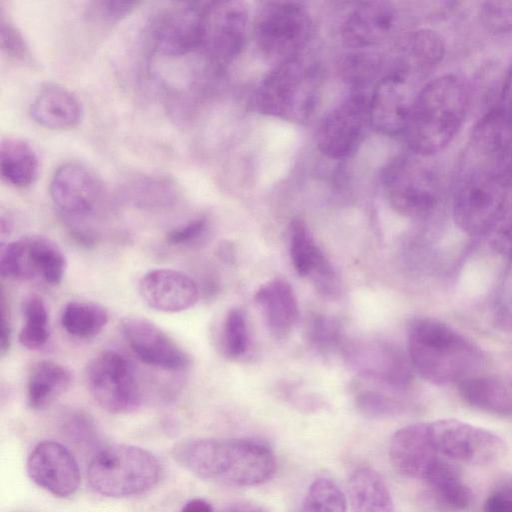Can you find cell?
<instances>
[{
	"label": "cell",
	"instance_id": "10",
	"mask_svg": "<svg viewBox=\"0 0 512 512\" xmlns=\"http://www.w3.org/2000/svg\"><path fill=\"white\" fill-rule=\"evenodd\" d=\"M440 456L469 465H490L505 457L508 447L498 434L458 419L429 423Z\"/></svg>",
	"mask_w": 512,
	"mask_h": 512
},
{
	"label": "cell",
	"instance_id": "25",
	"mask_svg": "<svg viewBox=\"0 0 512 512\" xmlns=\"http://www.w3.org/2000/svg\"><path fill=\"white\" fill-rule=\"evenodd\" d=\"M30 114L42 127L65 130L79 124L82 109L79 100L71 91L58 84H47L33 100Z\"/></svg>",
	"mask_w": 512,
	"mask_h": 512
},
{
	"label": "cell",
	"instance_id": "13",
	"mask_svg": "<svg viewBox=\"0 0 512 512\" xmlns=\"http://www.w3.org/2000/svg\"><path fill=\"white\" fill-rule=\"evenodd\" d=\"M370 122L369 101L361 91H354L321 121L316 143L328 158L342 159L352 154Z\"/></svg>",
	"mask_w": 512,
	"mask_h": 512
},
{
	"label": "cell",
	"instance_id": "31",
	"mask_svg": "<svg viewBox=\"0 0 512 512\" xmlns=\"http://www.w3.org/2000/svg\"><path fill=\"white\" fill-rule=\"evenodd\" d=\"M2 178L16 188H25L35 179L38 158L32 146L19 138H5L0 144Z\"/></svg>",
	"mask_w": 512,
	"mask_h": 512
},
{
	"label": "cell",
	"instance_id": "35",
	"mask_svg": "<svg viewBox=\"0 0 512 512\" xmlns=\"http://www.w3.org/2000/svg\"><path fill=\"white\" fill-rule=\"evenodd\" d=\"M300 512H346V498L333 481L318 478L309 486Z\"/></svg>",
	"mask_w": 512,
	"mask_h": 512
},
{
	"label": "cell",
	"instance_id": "44",
	"mask_svg": "<svg viewBox=\"0 0 512 512\" xmlns=\"http://www.w3.org/2000/svg\"><path fill=\"white\" fill-rule=\"evenodd\" d=\"M496 315L503 325L512 326V257L496 300Z\"/></svg>",
	"mask_w": 512,
	"mask_h": 512
},
{
	"label": "cell",
	"instance_id": "18",
	"mask_svg": "<svg viewBox=\"0 0 512 512\" xmlns=\"http://www.w3.org/2000/svg\"><path fill=\"white\" fill-rule=\"evenodd\" d=\"M414 84L390 72L375 86L369 101L370 123L388 136L404 133L417 93Z\"/></svg>",
	"mask_w": 512,
	"mask_h": 512
},
{
	"label": "cell",
	"instance_id": "37",
	"mask_svg": "<svg viewBox=\"0 0 512 512\" xmlns=\"http://www.w3.org/2000/svg\"><path fill=\"white\" fill-rule=\"evenodd\" d=\"M0 45L13 59L26 65H34L33 56L24 37L9 17L5 16L3 8L0 12Z\"/></svg>",
	"mask_w": 512,
	"mask_h": 512
},
{
	"label": "cell",
	"instance_id": "21",
	"mask_svg": "<svg viewBox=\"0 0 512 512\" xmlns=\"http://www.w3.org/2000/svg\"><path fill=\"white\" fill-rule=\"evenodd\" d=\"M347 352L352 365L366 376L397 388H405L412 381L414 369L409 356L397 347L372 342L352 346Z\"/></svg>",
	"mask_w": 512,
	"mask_h": 512
},
{
	"label": "cell",
	"instance_id": "16",
	"mask_svg": "<svg viewBox=\"0 0 512 512\" xmlns=\"http://www.w3.org/2000/svg\"><path fill=\"white\" fill-rule=\"evenodd\" d=\"M121 329L131 350L142 362L169 371L189 366V355L152 321L127 316L121 322Z\"/></svg>",
	"mask_w": 512,
	"mask_h": 512
},
{
	"label": "cell",
	"instance_id": "19",
	"mask_svg": "<svg viewBox=\"0 0 512 512\" xmlns=\"http://www.w3.org/2000/svg\"><path fill=\"white\" fill-rule=\"evenodd\" d=\"M138 290L146 305L164 313L185 311L199 298L197 284L191 277L168 268L153 269L144 274Z\"/></svg>",
	"mask_w": 512,
	"mask_h": 512
},
{
	"label": "cell",
	"instance_id": "49",
	"mask_svg": "<svg viewBox=\"0 0 512 512\" xmlns=\"http://www.w3.org/2000/svg\"><path fill=\"white\" fill-rule=\"evenodd\" d=\"M221 512H265L259 506L248 502H236L225 507Z\"/></svg>",
	"mask_w": 512,
	"mask_h": 512
},
{
	"label": "cell",
	"instance_id": "24",
	"mask_svg": "<svg viewBox=\"0 0 512 512\" xmlns=\"http://www.w3.org/2000/svg\"><path fill=\"white\" fill-rule=\"evenodd\" d=\"M396 19L394 6L385 1L361 3L342 26V38L352 47L366 48L384 41Z\"/></svg>",
	"mask_w": 512,
	"mask_h": 512
},
{
	"label": "cell",
	"instance_id": "51",
	"mask_svg": "<svg viewBox=\"0 0 512 512\" xmlns=\"http://www.w3.org/2000/svg\"><path fill=\"white\" fill-rule=\"evenodd\" d=\"M219 254L225 261H232L233 259V252L231 248L228 247V245H224L219 249Z\"/></svg>",
	"mask_w": 512,
	"mask_h": 512
},
{
	"label": "cell",
	"instance_id": "46",
	"mask_svg": "<svg viewBox=\"0 0 512 512\" xmlns=\"http://www.w3.org/2000/svg\"><path fill=\"white\" fill-rule=\"evenodd\" d=\"M311 335L313 341L321 346L328 347L337 340L338 329L336 324L327 318H317L312 325Z\"/></svg>",
	"mask_w": 512,
	"mask_h": 512
},
{
	"label": "cell",
	"instance_id": "33",
	"mask_svg": "<svg viewBox=\"0 0 512 512\" xmlns=\"http://www.w3.org/2000/svg\"><path fill=\"white\" fill-rule=\"evenodd\" d=\"M124 195L138 207L153 209L172 204L177 191L174 183L166 177L143 175L125 184Z\"/></svg>",
	"mask_w": 512,
	"mask_h": 512
},
{
	"label": "cell",
	"instance_id": "39",
	"mask_svg": "<svg viewBox=\"0 0 512 512\" xmlns=\"http://www.w3.org/2000/svg\"><path fill=\"white\" fill-rule=\"evenodd\" d=\"M479 18L487 31L503 34L512 30V2L488 1L481 4Z\"/></svg>",
	"mask_w": 512,
	"mask_h": 512
},
{
	"label": "cell",
	"instance_id": "20",
	"mask_svg": "<svg viewBox=\"0 0 512 512\" xmlns=\"http://www.w3.org/2000/svg\"><path fill=\"white\" fill-rule=\"evenodd\" d=\"M389 457L394 469L410 479H424L440 457L434 445L429 423L407 425L393 435Z\"/></svg>",
	"mask_w": 512,
	"mask_h": 512
},
{
	"label": "cell",
	"instance_id": "6",
	"mask_svg": "<svg viewBox=\"0 0 512 512\" xmlns=\"http://www.w3.org/2000/svg\"><path fill=\"white\" fill-rule=\"evenodd\" d=\"M162 475L161 462L154 454L127 444L100 449L92 457L87 470L92 489L111 498L145 493L160 482Z\"/></svg>",
	"mask_w": 512,
	"mask_h": 512
},
{
	"label": "cell",
	"instance_id": "1",
	"mask_svg": "<svg viewBox=\"0 0 512 512\" xmlns=\"http://www.w3.org/2000/svg\"><path fill=\"white\" fill-rule=\"evenodd\" d=\"M172 455L194 475L213 482L256 486L275 473L276 459L264 443L248 438H198L177 443Z\"/></svg>",
	"mask_w": 512,
	"mask_h": 512
},
{
	"label": "cell",
	"instance_id": "36",
	"mask_svg": "<svg viewBox=\"0 0 512 512\" xmlns=\"http://www.w3.org/2000/svg\"><path fill=\"white\" fill-rule=\"evenodd\" d=\"M249 338L244 312L233 308L227 313L223 326V347L231 358L242 356L248 348Z\"/></svg>",
	"mask_w": 512,
	"mask_h": 512
},
{
	"label": "cell",
	"instance_id": "8",
	"mask_svg": "<svg viewBox=\"0 0 512 512\" xmlns=\"http://www.w3.org/2000/svg\"><path fill=\"white\" fill-rule=\"evenodd\" d=\"M312 19L297 2L265 3L255 20V38L261 51L278 63L301 54L312 33Z\"/></svg>",
	"mask_w": 512,
	"mask_h": 512
},
{
	"label": "cell",
	"instance_id": "40",
	"mask_svg": "<svg viewBox=\"0 0 512 512\" xmlns=\"http://www.w3.org/2000/svg\"><path fill=\"white\" fill-rule=\"evenodd\" d=\"M140 4L138 1H93L88 4L87 17L100 23H116L129 16Z\"/></svg>",
	"mask_w": 512,
	"mask_h": 512
},
{
	"label": "cell",
	"instance_id": "22",
	"mask_svg": "<svg viewBox=\"0 0 512 512\" xmlns=\"http://www.w3.org/2000/svg\"><path fill=\"white\" fill-rule=\"evenodd\" d=\"M290 256L296 272L309 277L320 293L334 297L340 292L334 269L301 219L290 224Z\"/></svg>",
	"mask_w": 512,
	"mask_h": 512
},
{
	"label": "cell",
	"instance_id": "17",
	"mask_svg": "<svg viewBox=\"0 0 512 512\" xmlns=\"http://www.w3.org/2000/svg\"><path fill=\"white\" fill-rule=\"evenodd\" d=\"M50 195L56 206L69 215H85L102 201L104 187L86 165L70 161L60 165L50 181Z\"/></svg>",
	"mask_w": 512,
	"mask_h": 512
},
{
	"label": "cell",
	"instance_id": "43",
	"mask_svg": "<svg viewBox=\"0 0 512 512\" xmlns=\"http://www.w3.org/2000/svg\"><path fill=\"white\" fill-rule=\"evenodd\" d=\"M64 432L69 439L80 445H90L97 438L93 423L82 414L71 415L64 423Z\"/></svg>",
	"mask_w": 512,
	"mask_h": 512
},
{
	"label": "cell",
	"instance_id": "9",
	"mask_svg": "<svg viewBox=\"0 0 512 512\" xmlns=\"http://www.w3.org/2000/svg\"><path fill=\"white\" fill-rule=\"evenodd\" d=\"M86 384L95 402L113 414L136 410L142 392L130 361L116 351L96 356L86 370Z\"/></svg>",
	"mask_w": 512,
	"mask_h": 512
},
{
	"label": "cell",
	"instance_id": "12",
	"mask_svg": "<svg viewBox=\"0 0 512 512\" xmlns=\"http://www.w3.org/2000/svg\"><path fill=\"white\" fill-rule=\"evenodd\" d=\"M209 1L185 2L165 11L153 26L155 49L169 57L203 50Z\"/></svg>",
	"mask_w": 512,
	"mask_h": 512
},
{
	"label": "cell",
	"instance_id": "26",
	"mask_svg": "<svg viewBox=\"0 0 512 512\" xmlns=\"http://www.w3.org/2000/svg\"><path fill=\"white\" fill-rule=\"evenodd\" d=\"M255 301L274 337H286L299 315L298 303L290 284L282 279H273L257 290Z\"/></svg>",
	"mask_w": 512,
	"mask_h": 512
},
{
	"label": "cell",
	"instance_id": "42",
	"mask_svg": "<svg viewBox=\"0 0 512 512\" xmlns=\"http://www.w3.org/2000/svg\"><path fill=\"white\" fill-rule=\"evenodd\" d=\"M483 512H512V476L495 485L485 499Z\"/></svg>",
	"mask_w": 512,
	"mask_h": 512
},
{
	"label": "cell",
	"instance_id": "4",
	"mask_svg": "<svg viewBox=\"0 0 512 512\" xmlns=\"http://www.w3.org/2000/svg\"><path fill=\"white\" fill-rule=\"evenodd\" d=\"M453 191V217L471 236H486L502 215L509 189L496 171V158L468 146Z\"/></svg>",
	"mask_w": 512,
	"mask_h": 512
},
{
	"label": "cell",
	"instance_id": "47",
	"mask_svg": "<svg viewBox=\"0 0 512 512\" xmlns=\"http://www.w3.org/2000/svg\"><path fill=\"white\" fill-rule=\"evenodd\" d=\"M0 315H1V336H0V350L1 354L5 355L6 352L9 350L10 343H11V324H10V317H9V309L6 302V296L5 292L2 288L1 290V297H0Z\"/></svg>",
	"mask_w": 512,
	"mask_h": 512
},
{
	"label": "cell",
	"instance_id": "7",
	"mask_svg": "<svg viewBox=\"0 0 512 512\" xmlns=\"http://www.w3.org/2000/svg\"><path fill=\"white\" fill-rule=\"evenodd\" d=\"M425 158L414 153L400 155L384 170L383 182L389 203L405 217L426 218L440 201V174Z\"/></svg>",
	"mask_w": 512,
	"mask_h": 512
},
{
	"label": "cell",
	"instance_id": "14",
	"mask_svg": "<svg viewBox=\"0 0 512 512\" xmlns=\"http://www.w3.org/2000/svg\"><path fill=\"white\" fill-rule=\"evenodd\" d=\"M247 25L248 10L242 2L209 1L203 50L215 68L223 69L241 52Z\"/></svg>",
	"mask_w": 512,
	"mask_h": 512
},
{
	"label": "cell",
	"instance_id": "23",
	"mask_svg": "<svg viewBox=\"0 0 512 512\" xmlns=\"http://www.w3.org/2000/svg\"><path fill=\"white\" fill-rule=\"evenodd\" d=\"M444 52V39L436 31H412L405 37L390 72L417 85L441 62Z\"/></svg>",
	"mask_w": 512,
	"mask_h": 512
},
{
	"label": "cell",
	"instance_id": "5",
	"mask_svg": "<svg viewBox=\"0 0 512 512\" xmlns=\"http://www.w3.org/2000/svg\"><path fill=\"white\" fill-rule=\"evenodd\" d=\"M321 84L319 66L300 54L270 71L258 89L256 106L267 116L306 123L317 108Z\"/></svg>",
	"mask_w": 512,
	"mask_h": 512
},
{
	"label": "cell",
	"instance_id": "48",
	"mask_svg": "<svg viewBox=\"0 0 512 512\" xmlns=\"http://www.w3.org/2000/svg\"><path fill=\"white\" fill-rule=\"evenodd\" d=\"M180 512H214L212 505L202 498H193L187 501Z\"/></svg>",
	"mask_w": 512,
	"mask_h": 512
},
{
	"label": "cell",
	"instance_id": "3",
	"mask_svg": "<svg viewBox=\"0 0 512 512\" xmlns=\"http://www.w3.org/2000/svg\"><path fill=\"white\" fill-rule=\"evenodd\" d=\"M468 106L463 81L452 74L428 82L416 95L404 131L412 153L429 157L445 148L460 129Z\"/></svg>",
	"mask_w": 512,
	"mask_h": 512
},
{
	"label": "cell",
	"instance_id": "34",
	"mask_svg": "<svg viewBox=\"0 0 512 512\" xmlns=\"http://www.w3.org/2000/svg\"><path fill=\"white\" fill-rule=\"evenodd\" d=\"M22 311L24 323L18 335L20 344L29 350L42 348L50 338L49 314L44 301L31 295L24 300Z\"/></svg>",
	"mask_w": 512,
	"mask_h": 512
},
{
	"label": "cell",
	"instance_id": "28",
	"mask_svg": "<svg viewBox=\"0 0 512 512\" xmlns=\"http://www.w3.org/2000/svg\"><path fill=\"white\" fill-rule=\"evenodd\" d=\"M458 385L463 399L471 406L512 416V382L492 376L472 375Z\"/></svg>",
	"mask_w": 512,
	"mask_h": 512
},
{
	"label": "cell",
	"instance_id": "32",
	"mask_svg": "<svg viewBox=\"0 0 512 512\" xmlns=\"http://www.w3.org/2000/svg\"><path fill=\"white\" fill-rule=\"evenodd\" d=\"M108 319L107 310L96 302L71 301L63 309L61 324L68 334L90 339L105 328Z\"/></svg>",
	"mask_w": 512,
	"mask_h": 512
},
{
	"label": "cell",
	"instance_id": "30",
	"mask_svg": "<svg viewBox=\"0 0 512 512\" xmlns=\"http://www.w3.org/2000/svg\"><path fill=\"white\" fill-rule=\"evenodd\" d=\"M354 512H393V500L381 475L370 467L355 470L348 481Z\"/></svg>",
	"mask_w": 512,
	"mask_h": 512
},
{
	"label": "cell",
	"instance_id": "27",
	"mask_svg": "<svg viewBox=\"0 0 512 512\" xmlns=\"http://www.w3.org/2000/svg\"><path fill=\"white\" fill-rule=\"evenodd\" d=\"M436 508L442 512H462L472 503L473 494L459 471L439 457L423 479Z\"/></svg>",
	"mask_w": 512,
	"mask_h": 512
},
{
	"label": "cell",
	"instance_id": "38",
	"mask_svg": "<svg viewBox=\"0 0 512 512\" xmlns=\"http://www.w3.org/2000/svg\"><path fill=\"white\" fill-rule=\"evenodd\" d=\"M354 401L356 408L370 417L393 416L402 410L400 402L377 391H362L356 395Z\"/></svg>",
	"mask_w": 512,
	"mask_h": 512
},
{
	"label": "cell",
	"instance_id": "45",
	"mask_svg": "<svg viewBox=\"0 0 512 512\" xmlns=\"http://www.w3.org/2000/svg\"><path fill=\"white\" fill-rule=\"evenodd\" d=\"M493 107L512 136V66L504 79L499 98Z\"/></svg>",
	"mask_w": 512,
	"mask_h": 512
},
{
	"label": "cell",
	"instance_id": "2",
	"mask_svg": "<svg viewBox=\"0 0 512 512\" xmlns=\"http://www.w3.org/2000/svg\"><path fill=\"white\" fill-rule=\"evenodd\" d=\"M408 356L421 378L439 386L460 383L482 365L479 348L435 318L415 319L408 332Z\"/></svg>",
	"mask_w": 512,
	"mask_h": 512
},
{
	"label": "cell",
	"instance_id": "11",
	"mask_svg": "<svg viewBox=\"0 0 512 512\" xmlns=\"http://www.w3.org/2000/svg\"><path fill=\"white\" fill-rule=\"evenodd\" d=\"M66 259L60 247L50 238L30 235L0 247V274L9 280L39 277L50 285L61 283Z\"/></svg>",
	"mask_w": 512,
	"mask_h": 512
},
{
	"label": "cell",
	"instance_id": "41",
	"mask_svg": "<svg viewBox=\"0 0 512 512\" xmlns=\"http://www.w3.org/2000/svg\"><path fill=\"white\" fill-rule=\"evenodd\" d=\"M206 229V218L199 217L170 230L166 235V240L175 246L189 245L201 238Z\"/></svg>",
	"mask_w": 512,
	"mask_h": 512
},
{
	"label": "cell",
	"instance_id": "15",
	"mask_svg": "<svg viewBox=\"0 0 512 512\" xmlns=\"http://www.w3.org/2000/svg\"><path fill=\"white\" fill-rule=\"evenodd\" d=\"M26 470L36 485L55 497H69L80 485L81 475L76 459L56 441L38 443L27 459Z\"/></svg>",
	"mask_w": 512,
	"mask_h": 512
},
{
	"label": "cell",
	"instance_id": "50",
	"mask_svg": "<svg viewBox=\"0 0 512 512\" xmlns=\"http://www.w3.org/2000/svg\"><path fill=\"white\" fill-rule=\"evenodd\" d=\"M0 226H1V235H4L5 233H9L12 222L10 218L3 213L1 214V220H0Z\"/></svg>",
	"mask_w": 512,
	"mask_h": 512
},
{
	"label": "cell",
	"instance_id": "29",
	"mask_svg": "<svg viewBox=\"0 0 512 512\" xmlns=\"http://www.w3.org/2000/svg\"><path fill=\"white\" fill-rule=\"evenodd\" d=\"M72 383V374L52 360L37 362L29 375L27 401L30 408L42 410L64 394Z\"/></svg>",
	"mask_w": 512,
	"mask_h": 512
}]
</instances>
